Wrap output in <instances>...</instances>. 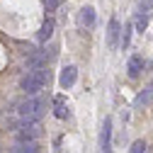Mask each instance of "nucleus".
<instances>
[{
    "instance_id": "nucleus-1",
    "label": "nucleus",
    "mask_w": 153,
    "mask_h": 153,
    "mask_svg": "<svg viewBox=\"0 0 153 153\" xmlns=\"http://www.w3.org/2000/svg\"><path fill=\"white\" fill-rule=\"evenodd\" d=\"M44 109H46L44 100H39V97H27V100L20 105L22 122H39L42 114H44Z\"/></svg>"
},
{
    "instance_id": "nucleus-2",
    "label": "nucleus",
    "mask_w": 153,
    "mask_h": 153,
    "mask_svg": "<svg viewBox=\"0 0 153 153\" xmlns=\"http://www.w3.org/2000/svg\"><path fill=\"white\" fill-rule=\"evenodd\" d=\"M46 78H49V73H46L44 68H39V71H29L25 78H22V90H25L27 95H36V92L44 88Z\"/></svg>"
},
{
    "instance_id": "nucleus-3",
    "label": "nucleus",
    "mask_w": 153,
    "mask_h": 153,
    "mask_svg": "<svg viewBox=\"0 0 153 153\" xmlns=\"http://www.w3.org/2000/svg\"><path fill=\"white\" fill-rule=\"evenodd\" d=\"M17 136H20L22 143H25V141H34L36 136H39V124H36V122H22Z\"/></svg>"
},
{
    "instance_id": "nucleus-4",
    "label": "nucleus",
    "mask_w": 153,
    "mask_h": 153,
    "mask_svg": "<svg viewBox=\"0 0 153 153\" xmlns=\"http://www.w3.org/2000/svg\"><path fill=\"white\" fill-rule=\"evenodd\" d=\"M109 139H112V119L107 117L105 124H102V131H100V148H102V153L109 151Z\"/></svg>"
},
{
    "instance_id": "nucleus-5",
    "label": "nucleus",
    "mask_w": 153,
    "mask_h": 153,
    "mask_svg": "<svg viewBox=\"0 0 153 153\" xmlns=\"http://www.w3.org/2000/svg\"><path fill=\"white\" fill-rule=\"evenodd\" d=\"M75 78H78V68H75V66H66V68L61 71L59 83H61V88H71V85L75 83Z\"/></svg>"
},
{
    "instance_id": "nucleus-6",
    "label": "nucleus",
    "mask_w": 153,
    "mask_h": 153,
    "mask_svg": "<svg viewBox=\"0 0 153 153\" xmlns=\"http://www.w3.org/2000/svg\"><path fill=\"white\" fill-rule=\"evenodd\" d=\"M119 34H122L119 22H117V20H109V27H107V44H109V49H114V46H117Z\"/></svg>"
},
{
    "instance_id": "nucleus-7",
    "label": "nucleus",
    "mask_w": 153,
    "mask_h": 153,
    "mask_svg": "<svg viewBox=\"0 0 153 153\" xmlns=\"http://www.w3.org/2000/svg\"><path fill=\"white\" fill-rule=\"evenodd\" d=\"M78 22H80V27H92L95 25V10L92 7H83L80 15H78Z\"/></svg>"
},
{
    "instance_id": "nucleus-8",
    "label": "nucleus",
    "mask_w": 153,
    "mask_h": 153,
    "mask_svg": "<svg viewBox=\"0 0 153 153\" xmlns=\"http://www.w3.org/2000/svg\"><path fill=\"white\" fill-rule=\"evenodd\" d=\"M53 105H56V117H59V119H66L68 117V105H66V97H63V95H59V97H56L53 100Z\"/></svg>"
},
{
    "instance_id": "nucleus-9",
    "label": "nucleus",
    "mask_w": 153,
    "mask_h": 153,
    "mask_svg": "<svg viewBox=\"0 0 153 153\" xmlns=\"http://www.w3.org/2000/svg\"><path fill=\"white\" fill-rule=\"evenodd\" d=\"M141 66H143L141 56H134V59L129 61V75H131V78H139V73H141Z\"/></svg>"
},
{
    "instance_id": "nucleus-10",
    "label": "nucleus",
    "mask_w": 153,
    "mask_h": 153,
    "mask_svg": "<svg viewBox=\"0 0 153 153\" xmlns=\"http://www.w3.org/2000/svg\"><path fill=\"white\" fill-rule=\"evenodd\" d=\"M51 34H53V20H46V22L42 25V29H39V39H42V42H46Z\"/></svg>"
},
{
    "instance_id": "nucleus-11",
    "label": "nucleus",
    "mask_w": 153,
    "mask_h": 153,
    "mask_svg": "<svg viewBox=\"0 0 153 153\" xmlns=\"http://www.w3.org/2000/svg\"><path fill=\"white\" fill-rule=\"evenodd\" d=\"M15 153H39V148H36V143H34V141H27V143H22L20 148H17Z\"/></svg>"
},
{
    "instance_id": "nucleus-12",
    "label": "nucleus",
    "mask_w": 153,
    "mask_h": 153,
    "mask_svg": "<svg viewBox=\"0 0 153 153\" xmlns=\"http://www.w3.org/2000/svg\"><path fill=\"white\" fill-rule=\"evenodd\" d=\"M129 39H131V25H124V29H122V46L124 49L129 46Z\"/></svg>"
},
{
    "instance_id": "nucleus-13",
    "label": "nucleus",
    "mask_w": 153,
    "mask_h": 153,
    "mask_svg": "<svg viewBox=\"0 0 153 153\" xmlns=\"http://www.w3.org/2000/svg\"><path fill=\"white\" fill-rule=\"evenodd\" d=\"M146 27H148V15H141V12H139V17H136V29L143 32Z\"/></svg>"
},
{
    "instance_id": "nucleus-14",
    "label": "nucleus",
    "mask_w": 153,
    "mask_h": 153,
    "mask_svg": "<svg viewBox=\"0 0 153 153\" xmlns=\"http://www.w3.org/2000/svg\"><path fill=\"white\" fill-rule=\"evenodd\" d=\"M143 151H146V143H143V141H134L131 153H143Z\"/></svg>"
},
{
    "instance_id": "nucleus-15",
    "label": "nucleus",
    "mask_w": 153,
    "mask_h": 153,
    "mask_svg": "<svg viewBox=\"0 0 153 153\" xmlns=\"http://www.w3.org/2000/svg\"><path fill=\"white\" fill-rule=\"evenodd\" d=\"M59 5H61V0H46V12H53Z\"/></svg>"
}]
</instances>
